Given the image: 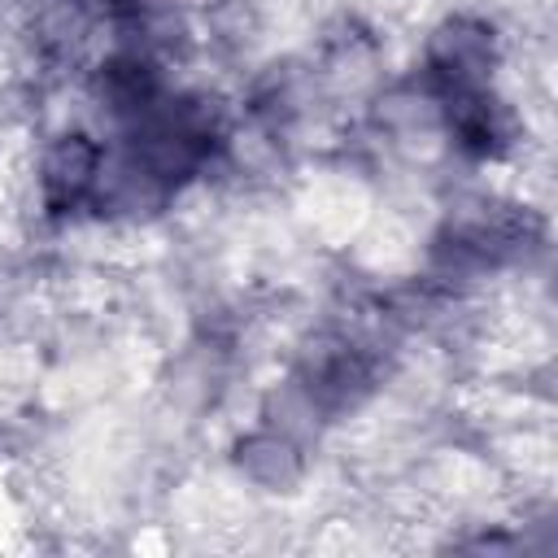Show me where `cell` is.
<instances>
[{
	"label": "cell",
	"instance_id": "6da1fadb",
	"mask_svg": "<svg viewBox=\"0 0 558 558\" xmlns=\"http://www.w3.org/2000/svg\"><path fill=\"white\" fill-rule=\"evenodd\" d=\"M100 174V153L83 135H65L44 161V196L52 209L74 205Z\"/></svg>",
	"mask_w": 558,
	"mask_h": 558
}]
</instances>
